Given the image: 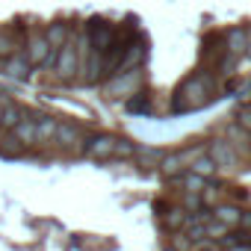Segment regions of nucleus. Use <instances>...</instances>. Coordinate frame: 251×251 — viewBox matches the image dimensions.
I'll return each mask as SVG.
<instances>
[{"instance_id":"nucleus-12","label":"nucleus","mask_w":251,"mask_h":251,"mask_svg":"<svg viewBox=\"0 0 251 251\" xmlns=\"http://www.w3.org/2000/svg\"><path fill=\"white\" fill-rule=\"evenodd\" d=\"M186 222H189V213H186L183 207H172V210L163 216V225H166L172 233H180V230L186 227Z\"/></svg>"},{"instance_id":"nucleus-26","label":"nucleus","mask_w":251,"mask_h":251,"mask_svg":"<svg viewBox=\"0 0 251 251\" xmlns=\"http://www.w3.org/2000/svg\"><path fill=\"white\" fill-rule=\"evenodd\" d=\"M180 207L189 213V210H201L204 204H201V195H198V192H183V201H180Z\"/></svg>"},{"instance_id":"nucleus-10","label":"nucleus","mask_w":251,"mask_h":251,"mask_svg":"<svg viewBox=\"0 0 251 251\" xmlns=\"http://www.w3.org/2000/svg\"><path fill=\"white\" fill-rule=\"evenodd\" d=\"M9 133H12L21 145H33V142H36V118H21Z\"/></svg>"},{"instance_id":"nucleus-21","label":"nucleus","mask_w":251,"mask_h":251,"mask_svg":"<svg viewBox=\"0 0 251 251\" xmlns=\"http://www.w3.org/2000/svg\"><path fill=\"white\" fill-rule=\"evenodd\" d=\"M136 151H139V145H133L130 139H115V157L130 160V157H136Z\"/></svg>"},{"instance_id":"nucleus-11","label":"nucleus","mask_w":251,"mask_h":251,"mask_svg":"<svg viewBox=\"0 0 251 251\" xmlns=\"http://www.w3.org/2000/svg\"><path fill=\"white\" fill-rule=\"evenodd\" d=\"M239 207H233V204H216L213 207V219L216 222H222V225H227V227H236L239 225Z\"/></svg>"},{"instance_id":"nucleus-25","label":"nucleus","mask_w":251,"mask_h":251,"mask_svg":"<svg viewBox=\"0 0 251 251\" xmlns=\"http://www.w3.org/2000/svg\"><path fill=\"white\" fill-rule=\"evenodd\" d=\"M210 222H213V210L210 207H201V210L189 213V222L186 225H210Z\"/></svg>"},{"instance_id":"nucleus-27","label":"nucleus","mask_w":251,"mask_h":251,"mask_svg":"<svg viewBox=\"0 0 251 251\" xmlns=\"http://www.w3.org/2000/svg\"><path fill=\"white\" fill-rule=\"evenodd\" d=\"M236 227L251 230V210H242V213H239V225H236Z\"/></svg>"},{"instance_id":"nucleus-24","label":"nucleus","mask_w":251,"mask_h":251,"mask_svg":"<svg viewBox=\"0 0 251 251\" xmlns=\"http://www.w3.org/2000/svg\"><path fill=\"white\" fill-rule=\"evenodd\" d=\"M236 124H239V127L251 136V103H245V106H239L236 109Z\"/></svg>"},{"instance_id":"nucleus-23","label":"nucleus","mask_w":251,"mask_h":251,"mask_svg":"<svg viewBox=\"0 0 251 251\" xmlns=\"http://www.w3.org/2000/svg\"><path fill=\"white\" fill-rule=\"evenodd\" d=\"M227 230H230V227H227V225H222V222H216V219H213L210 225H204V233H207V239H213V242H216V239H222Z\"/></svg>"},{"instance_id":"nucleus-19","label":"nucleus","mask_w":251,"mask_h":251,"mask_svg":"<svg viewBox=\"0 0 251 251\" xmlns=\"http://www.w3.org/2000/svg\"><path fill=\"white\" fill-rule=\"evenodd\" d=\"M163 157H166V154H163L160 148H139V151H136V160L145 163V166H160Z\"/></svg>"},{"instance_id":"nucleus-1","label":"nucleus","mask_w":251,"mask_h":251,"mask_svg":"<svg viewBox=\"0 0 251 251\" xmlns=\"http://www.w3.org/2000/svg\"><path fill=\"white\" fill-rule=\"evenodd\" d=\"M56 77L62 80V83H74L77 80V74H80V53H77V36L71 33V39L59 48V53H56Z\"/></svg>"},{"instance_id":"nucleus-8","label":"nucleus","mask_w":251,"mask_h":251,"mask_svg":"<svg viewBox=\"0 0 251 251\" xmlns=\"http://www.w3.org/2000/svg\"><path fill=\"white\" fill-rule=\"evenodd\" d=\"M145 59V48H142V42H133L130 48H124V53H121V59L115 62V74H124V71H133L139 62ZM112 74V77H115Z\"/></svg>"},{"instance_id":"nucleus-29","label":"nucleus","mask_w":251,"mask_h":251,"mask_svg":"<svg viewBox=\"0 0 251 251\" xmlns=\"http://www.w3.org/2000/svg\"><path fill=\"white\" fill-rule=\"evenodd\" d=\"M242 56H248V59H251V27L245 30V53H242Z\"/></svg>"},{"instance_id":"nucleus-6","label":"nucleus","mask_w":251,"mask_h":251,"mask_svg":"<svg viewBox=\"0 0 251 251\" xmlns=\"http://www.w3.org/2000/svg\"><path fill=\"white\" fill-rule=\"evenodd\" d=\"M83 157H89V160H112L115 157V136H86Z\"/></svg>"},{"instance_id":"nucleus-17","label":"nucleus","mask_w":251,"mask_h":251,"mask_svg":"<svg viewBox=\"0 0 251 251\" xmlns=\"http://www.w3.org/2000/svg\"><path fill=\"white\" fill-rule=\"evenodd\" d=\"M189 172H192V175H198V177H204V180H210V177H213L219 169H216V163H213V160L204 154V157H198V160L189 166Z\"/></svg>"},{"instance_id":"nucleus-30","label":"nucleus","mask_w":251,"mask_h":251,"mask_svg":"<svg viewBox=\"0 0 251 251\" xmlns=\"http://www.w3.org/2000/svg\"><path fill=\"white\" fill-rule=\"evenodd\" d=\"M12 103H15V100H12ZM3 109H6V106H0V118H3Z\"/></svg>"},{"instance_id":"nucleus-4","label":"nucleus","mask_w":251,"mask_h":251,"mask_svg":"<svg viewBox=\"0 0 251 251\" xmlns=\"http://www.w3.org/2000/svg\"><path fill=\"white\" fill-rule=\"evenodd\" d=\"M48 53H50V42L45 39V30H30L27 42H24V56L30 59V65L42 68V62L48 59Z\"/></svg>"},{"instance_id":"nucleus-15","label":"nucleus","mask_w":251,"mask_h":251,"mask_svg":"<svg viewBox=\"0 0 251 251\" xmlns=\"http://www.w3.org/2000/svg\"><path fill=\"white\" fill-rule=\"evenodd\" d=\"M27 154V145H21L12 133L0 142V157H6V160H18V157H24Z\"/></svg>"},{"instance_id":"nucleus-13","label":"nucleus","mask_w":251,"mask_h":251,"mask_svg":"<svg viewBox=\"0 0 251 251\" xmlns=\"http://www.w3.org/2000/svg\"><path fill=\"white\" fill-rule=\"evenodd\" d=\"M45 39L50 42V48H62L68 39H71V30H68V24H50L48 30H45Z\"/></svg>"},{"instance_id":"nucleus-31","label":"nucleus","mask_w":251,"mask_h":251,"mask_svg":"<svg viewBox=\"0 0 251 251\" xmlns=\"http://www.w3.org/2000/svg\"><path fill=\"white\" fill-rule=\"evenodd\" d=\"M166 251H175V248H172V245H169V248H166Z\"/></svg>"},{"instance_id":"nucleus-3","label":"nucleus","mask_w":251,"mask_h":251,"mask_svg":"<svg viewBox=\"0 0 251 251\" xmlns=\"http://www.w3.org/2000/svg\"><path fill=\"white\" fill-rule=\"evenodd\" d=\"M139 83H142V71H139V68H133V71H124V74L109 77L106 92H109L112 98H130V95L139 89Z\"/></svg>"},{"instance_id":"nucleus-7","label":"nucleus","mask_w":251,"mask_h":251,"mask_svg":"<svg viewBox=\"0 0 251 251\" xmlns=\"http://www.w3.org/2000/svg\"><path fill=\"white\" fill-rule=\"evenodd\" d=\"M30 71H33V65H30V59L24 56V50L12 53V56H6V59H0V74L9 77V80H27Z\"/></svg>"},{"instance_id":"nucleus-9","label":"nucleus","mask_w":251,"mask_h":251,"mask_svg":"<svg viewBox=\"0 0 251 251\" xmlns=\"http://www.w3.org/2000/svg\"><path fill=\"white\" fill-rule=\"evenodd\" d=\"M222 39L227 42V53H233V56H242L245 53V30L242 27H227L225 33H222Z\"/></svg>"},{"instance_id":"nucleus-20","label":"nucleus","mask_w":251,"mask_h":251,"mask_svg":"<svg viewBox=\"0 0 251 251\" xmlns=\"http://www.w3.org/2000/svg\"><path fill=\"white\" fill-rule=\"evenodd\" d=\"M198 195H201V204H204V207H210V210H213L216 204H222V189H219V186H210V183H207Z\"/></svg>"},{"instance_id":"nucleus-2","label":"nucleus","mask_w":251,"mask_h":251,"mask_svg":"<svg viewBox=\"0 0 251 251\" xmlns=\"http://www.w3.org/2000/svg\"><path fill=\"white\" fill-rule=\"evenodd\" d=\"M207 157L216 163V169H225V172H233V169L242 166V160H239L233 142H227V139H213V142H207Z\"/></svg>"},{"instance_id":"nucleus-28","label":"nucleus","mask_w":251,"mask_h":251,"mask_svg":"<svg viewBox=\"0 0 251 251\" xmlns=\"http://www.w3.org/2000/svg\"><path fill=\"white\" fill-rule=\"evenodd\" d=\"M195 251H222V248H219L213 239H204V242H198V245H195Z\"/></svg>"},{"instance_id":"nucleus-22","label":"nucleus","mask_w":251,"mask_h":251,"mask_svg":"<svg viewBox=\"0 0 251 251\" xmlns=\"http://www.w3.org/2000/svg\"><path fill=\"white\" fill-rule=\"evenodd\" d=\"M127 109H130V112H151V100H148L145 95L136 92V95L127 100Z\"/></svg>"},{"instance_id":"nucleus-18","label":"nucleus","mask_w":251,"mask_h":251,"mask_svg":"<svg viewBox=\"0 0 251 251\" xmlns=\"http://www.w3.org/2000/svg\"><path fill=\"white\" fill-rule=\"evenodd\" d=\"M177 183H180L186 192H201L210 180H204V177H198V175H192V172L186 169V172H180V175H177Z\"/></svg>"},{"instance_id":"nucleus-16","label":"nucleus","mask_w":251,"mask_h":251,"mask_svg":"<svg viewBox=\"0 0 251 251\" xmlns=\"http://www.w3.org/2000/svg\"><path fill=\"white\" fill-rule=\"evenodd\" d=\"M21 118H27V112H24L18 103H9V106L3 109V118H0V130H6V133H9Z\"/></svg>"},{"instance_id":"nucleus-14","label":"nucleus","mask_w":251,"mask_h":251,"mask_svg":"<svg viewBox=\"0 0 251 251\" xmlns=\"http://www.w3.org/2000/svg\"><path fill=\"white\" fill-rule=\"evenodd\" d=\"M56 124V118H36V142H53Z\"/></svg>"},{"instance_id":"nucleus-5","label":"nucleus","mask_w":251,"mask_h":251,"mask_svg":"<svg viewBox=\"0 0 251 251\" xmlns=\"http://www.w3.org/2000/svg\"><path fill=\"white\" fill-rule=\"evenodd\" d=\"M53 142H59V145L71 148L74 154H83V145H86V133H83V127H80V124H71V121H59V124H56V136H53Z\"/></svg>"}]
</instances>
